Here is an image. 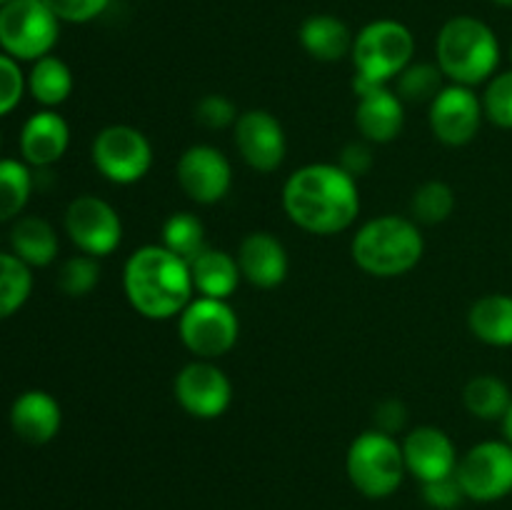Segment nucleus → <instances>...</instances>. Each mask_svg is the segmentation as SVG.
Masks as SVG:
<instances>
[{
	"mask_svg": "<svg viewBox=\"0 0 512 510\" xmlns=\"http://www.w3.org/2000/svg\"><path fill=\"white\" fill-rule=\"evenodd\" d=\"M283 210L305 233H343L360 215L358 180L338 163H308L285 180Z\"/></svg>",
	"mask_w": 512,
	"mask_h": 510,
	"instance_id": "1",
	"label": "nucleus"
},
{
	"mask_svg": "<svg viewBox=\"0 0 512 510\" xmlns=\"http://www.w3.org/2000/svg\"><path fill=\"white\" fill-rule=\"evenodd\" d=\"M123 290L130 308L148 320H170L195 298L190 263L163 245L133 250L123 268Z\"/></svg>",
	"mask_w": 512,
	"mask_h": 510,
	"instance_id": "2",
	"label": "nucleus"
},
{
	"mask_svg": "<svg viewBox=\"0 0 512 510\" xmlns=\"http://www.w3.org/2000/svg\"><path fill=\"white\" fill-rule=\"evenodd\" d=\"M435 63L448 83L475 88L498 73L500 40L485 20L473 15H453L438 30Z\"/></svg>",
	"mask_w": 512,
	"mask_h": 510,
	"instance_id": "3",
	"label": "nucleus"
},
{
	"mask_svg": "<svg viewBox=\"0 0 512 510\" xmlns=\"http://www.w3.org/2000/svg\"><path fill=\"white\" fill-rule=\"evenodd\" d=\"M350 255L353 263L373 278H398L423 260L425 238L413 218L378 215L355 230Z\"/></svg>",
	"mask_w": 512,
	"mask_h": 510,
	"instance_id": "4",
	"label": "nucleus"
},
{
	"mask_svg": "<svg viewBox=\"0 0 512 510\" xmlns=\"http://www.w3.org/2000/svg\"><path fill=\"white\" fill-rule=\"evenodd\" d=\"M345 473L353 488L365 498H390L403 485L408 473L403 445L395 440V435L380 433L375 428L365 430L350 443L345 455Z\"/></svg>",
	"mask_w": 512,
	"mask_h": 510,
	"instance_id": "5",
	"label": "nucleus"
},
{
	"mask_svg": "<svg viewBox=\"0 0 512 510\" xmlns=\"http://www.w3.org/2000/svg\"><path fill=\"white\" fill-rule=\"evenodd\" d=\"M415 55V35L400 20L378 18L363 25L353 40L355 75L375 85H390Z\"/></svg>",
	"mask_w": 512,
	"mask_h": 510,
	"instance_id": "6",
	"label": "nucleus"
},
{
	"mask_svg": "<svg viewBox=\"0 0 512 510\" xmlns=\"http://www.w3.org/2000/svg\"><path fill=\"white\" fill-rule=\"evenodd\" d=\"M60 20L43 0H10L0 8V48L18 63H35L53 53Z\"/></svg>",
	"mask_w": 512,
	"mask_h": 510,
	"instance_id": "7",
	"label": "nucleus"
},
{
	"mask_svg": "<svg viewBox=\"0 0 512 510\" xmlns=\"http://www.w3.org/2000/svg\"><path fill=\"white\" fill-rule=\"evenodd\" d=\"M180 343L200 360H218L235 348L240 335L238 313L228 300L195 295L178 315Z\"/></svg>",
	"mask_w": 512,
	"mask_h": 510,
	"instance_id": "8",
	"label": "nucleus"
},
{
	"mask_svg": "<svg viewBox=\"0 0 512 510\" xmlns=\"http://www.w3.org/2000/svg\"><path fill=\"white\" fill-rule=\"evenodd\" d=\"M95 170L113 185L140 183L153 168V145L133 125H105L90 145Z\"/></svg>",
	"mask_w": 512,
	"mask_h": 510,
	"instance_id": "9",
	"label": "nucleus"
},
{
	"mask_svg": "<svg viewBox=\"0 0 512 510\" xmlns=\"http://www.w3.org/2000/svg\"><path fill=\"white\" fill-rule=\"evenodd\" d=\"M465 498L495 503L512 493V445L508 440H483L460 455L455 468Z\"/></svg>",
	"mask_w": 512,
	"mask_h": 510,
	"instance_id": "10",
	"label": "nucleus"
},
{
	"mask_svg": "<svg viewBox=\"0 0 512 510\" xmlns=\"http://www.w3.org/2000/svg\"><path fill=\"white\" fill-rule=\"evenodd\" d=\"M63 228L70 243L80 253L93 255V258L115 253L123 240V220L118 210L93 193H83L70 200L63 215Z\"/></svg>",
	"mask_w": 512,
	"mask_h": 510,
	"instance_id": "11",
	"label": "nucleus"
},
{
	"mask_svg": "<svg viewBox=\"0 0 512 510\" xmlns=\"http://www.w3.org/2000/svg\"><path fill=\"white\" fill-rule=\"evenodd\" d=\"M180 408L198 420H215L233 403V383L215 360H190L178 370L173 383Z\"/></svg>",
	"mask_w": 512,
	"mask_h": 510,
	"instance_id": "12",
	"label": "nucleus"
},
{
	"mask_svg": "<svg viewBox=\"0 0 512 510\" xmlns=\"http://www.w3.org/2000/svg\"><path fill=\"white\" fill-rule=\"evenodd\" d=\"M175 180L193 203L215 205L233 188V165L215 145L195 143L178 158Z\"/></svg>",
	"mask_w": 512,
	"mask_h": 510,
	"instance_id": "13",
	"label": "nucleus"
},
{
	"mask_svg": "<svg viewBox=\"0 0 512 510\" xmlns=\"http://www.w3.org/2000/svg\"><path fill=\"white\" fill-rule=\"evenodd\" d=\"M235 150L255 173H275L288 155L285 128L270 110L250 108L233 125Z\"/></svg>",
	"mask_w": 512,
	"mask_h": 510,
	"instance_id": "14",
	"label": "nucleus"
},
{
	"mask_svg": "<svg viewBox=\"0 0 512 510\" xmlns=\"http://www.w3.org/2000/svg\"><path fill=\"white\" fill-rule=\"evenodd\" d=\"M483 120V100L475 93V88H465V85L448 83L428 105L430 130L448 148H463L473 143Z\"/></svg>",
	"mask_w": 512,
	"mask_h": 510,
	"instance_id": "15",
	"label": "nucleus"
},
{
	"mask_svg": "<svg viewBox=\"0 0 512 510\" xmlns=\"http://www.w3.org/2000/svg\"><path fill=\"white\" fill-rule=\"evenodd\" d=\"M353 90L358 95L355 105V128L360 138L370 145L393 143L405 125V103L388 85H375L355 75Z\"/></svg>",
	"mask_w": 512,
	"mask_h": 510,
	"instance_id": "16",
	"label": "nucleus"
},
{
	"mask_svg": "<svg viewBox=\"0 0 512 510\" xmlns=\"http://www.w3.org/2000/svg\"><path fill=\"white\" fill-rule=\"evenodd\" d=\"M405 468L420 483L448 478L458 468V448L453 438L443 428L435 425H418L403 438Z\"/></svg>",
	"mask_w": 512,
	"mask_h": 510,
	"instance_id": "17",
	"label": "nucleus"
},
{
	"mask_svg": "<svg viewBox=\"0 0 512 510\" xmlns=\"http://www.w3.org/2000/svg\"><path fill=\"white\" fill-rule=\"evenodd\" d=\"M240 265V275L248 280L253 288L273 290L285 283L290 270L288 250L268 230H253L245 235L235 253Z\"/></svg>",
	"mask_w": 512,
	"mask_h": 510,
	"instance_id": "18",
	"label": "nucleus"
},
{
	"mask_svg": "<svg viewBox=\"0 0 512 510\" xmlns=\"http://www.w3.org/2000/svg\"><path fill=\"white\" fill-rule=\"evenodd\" d=\"M10 428L23 443L45 445L60 433L63 410L48 390H23L10 405Z\"/></svg>",
	"mask_w": 512,
	"mask_h": 510,
	"instance_id": "19",
	"label": "nucleus"
},
{
	"mask_svg": "<svg viewBox=\"0 0 512 510\" xmlns=\"http://www.w3.org/2000/svg\"><path fill=\"white\" fill-rule=\"evenodd\" d=\"M70 145V125L58 110H38L20 130V155L30 168H50L65 155Z\"/></svg>",
	"mask_w": 512,
	"mask_h": 510,
	"instance_id": "20",
	"label": "nucleus"
},
{
	"mask_svg": "<svg viewBox=\"0 0 512 510\" xmlns=\"http://www.w3.org/2000/svg\"><path fill=\"white\" fill-rule=\"evenodd\" d=\"M298 40L305 53L318 63H338L353 53V30L338 15L318 13L300 23Z\"/></svg>",
	"mask_w": 512,
	"mask_h": 510,
	"instance_id": "21",
	"label": "nucleus"
},
{
	"mask_svg": "<svg viewBox=\"0 0 512 510\" xmlns=\"http://www.w3.org/2000/svg\"><path fill=\"white\" fill-rule=\"evenodd\" d=\"M190 278H193L195 295L228 300L238 290L243 275L233 253L208 245L198 258L190 260Z\"/></svg>",
	"mask_w": 512,
	"mask_h": 510,
	"instance_id": "22",
	"label": "nucleus"
},
{
	"mask_svg": "<svg viewBox=\"0 0 512 510\" xmlns=\"http://www.w3.org/2000/svg\"><path fill=\"white\" fill-rule=\"evenodd\" d=\"M10 248L30 268H45L55 263L60 250L58 233L40 215H20L10 228Z\"/></svg>",
	"mask_w": 512,
	"mask_h": 510,
	"instance_id": "23",
	"label": "nucleus"
},
{
	"mask_svg": "<svg viewBox=\"0 0 512 510\" xmlns=\"http://www.w3.org/2000/svg\"><path fill=\"white\" fill-rule=\"evenodd\" d=\"M468 328L480 343L512 348V295L490 293L475 300L468 310Z\"/></svg>",
	"mask_w": 512,
	"mask_h": 510,
	"instance_id": "24",
	"label": "nucleus"
},
{
	"mask_svg": "<svg viewBox=\"0 0 512 510\" xmlns=\"http://www.w3.org/2000/svg\"><path fill=\"white\" fill-rule=\"evenodd\" d=\"M28 93L33 95L35 103L55 110L73 93V70L68 68L65 60H60L53 53L35 60L28 73Z\"/></svg>",
	"mask_w": 512,
	"mask_h": 510,
	"instance_id": "25",
	"label": "nucleus"
},
{
	"mask_svg": "<svg viewBox=\"0 0 512 510\" xmlns=\"http://www.w3.org/2000/svg\"><path fill=\"white\" fill-rule=\"evenodd\" d=\"M512 403L510 385L498 375H475L463 388V405L473 418L485 423H500Z\"/></svg>",
	"mask_w": 512,
	"mask_h": 510,
	"instance_id": "26",
	"label": "nucleus"
},
{
	"mask_svg": "<svg viewBox=\"0 0 512 510\" xmlns=\"http://www.w3.org/2000/svg\"><path fill=\"white\" fill-rule=\"evenodd\" d=\"M33 170L25 160L0 158V223H8L23 215L33 195Z\"/></svg>",
	"mask_w": 512,
	"mask_h": 510,
	"instance_id": "27",
	"label": "nucleus"
},
{
	"mask_svg": "<svg viewBox=\"0 0 512 510\" xmlns=\"http://www.w3.org/2000/svg\"><path fill=\"white\" fill-rule=\"evenodd\" d=\"M160 235H163V238H160V245L168 248L170 253L178 255V258H183L185 263L195 260L205 248H208V243H205L203 220L195 213H190V210H178V213L168 215Z\"/></svg>",
	"mask_w": 512,
	"mask_h": 510,
	"instance_id": "28",
	"label": "nucleus"
},
{
	"mask_svg": "<svg viewBox=\"0 0 512 510\" xmlns=\"http://www.w3.org/2000/svg\"><path fill=\"white\" fill-rule=\"evenodd\" d=\"M445 75L438 63L418 60L410 63L403 73L395 78V93L405 105H430L445 88Z\"/></svg>",
	"mask_w": 512,
	"mask_h": 510,
	"instance_id": "29",
	"label": "nucleus"
},
{
	"mask_svg": "<svg viewBox=\"0 0 512 510\" xmlns=\"http://www.w3.org/2000/svg\"><path fill=\"white\" fill-rule=\"evenodd\" d=\"M33 293V268L18 255L0 253V320L10 318Z\"/></svg>",
	"mask_w": 512,
	"mask_h": 510,
	"instance_id": "30",
	"label": "nucleus"
},
{
	"mask_svg": "<svg viewBox=\"0 0 512 510\" xmlns=\"http://www.w3.org/2000/svg\"><path fill=\"white\" fill-rule=\"evenodd\" d=\"M458 198L445 180H425L410 195V218L418 225H440L453 215Z\"/></svg>",
	"mask_w": 512,
	"mask_h": 510,
	"instance_id": "31",
	"label": "nucleus"
},
{
	"mask_svg": "<svg viewBox=\"0 0 512 510\" xmlns=\"http://www.w3.org/2000/svg\"><path fill=\"white\" fill-rule=\"evenodd\" d=\"M100 283V263L93 255H73L58 270V288L68 298H85Z\"/></svg>",
	"mask_w": 512,
	"mask_h": 510,
	"instance_id": "32",
	"label": "nucleus"
},
{
	"mask_svg": "<svg viewBox=\"0 0 512 510\" xmlns=\"http://www.w3.org/2000/svg\"><path fill=\"white\" fill-rule=\"evenodd\" d=\"M480 100H483L485 120H490L495 128L512 130V68L495 73L485 83Z\"/></svg>",
	"mask_w": 512,
	"mask_h": 510,
	"instance_id": "33",
	"label": "nucleus"
},
{
	"mask_svg": "<svg viewBox=\"0 0 512 510\" xmlns=\"http://www.w3.org/2000/svg\"><path fill=\"white\" fill-rule=\"evenodd\" d=\"M28 90V75L10 55L0 53V118L13 113Z\"/></svg>",
	"mask_w": 512,
	"mask_h": 510,
	"instance_id": "34",
	"label": "nucleus"
},
{
	"mask_svg": "<svg viewBox=\"0 0 512 510\" xmlns=\"http://www.w3.org/2000/svg\"><path fill=\"white\" fill-rule=\"evenodd\" d=\"M238 108L230 98L220 93H208L195 105V120L208 130H225L238 120Z\"/></svg>",
	"mask_w": 512,
	"mask_h": 510,
	"instance_id": "35",
	"label": "nucleus"
},
{
	"mask_svg": "<svg viewBox=\"0 0 512 510\" xmlns=\"http://www.w3.org/2000/svg\"><path fill=\"white\" fill-rule=\"evenodd\" d=\"M60 23L83 25L100 18L108 10L110 0H43Z\"/></svg>",
	"mask_w": 512,
	"mask_h": 510,
	"instance_id": "36",
	"label": "nucleus"
},
{
	"mask_svg": "<svg viewBox=\"0 0 512 510\" xmlns=\"http://www.w3.org/2000/svg\"><path fill=\"white\" fill-rule=\"evenodd\" d=\"M420 485H423V500L433 510H455L463 500H468L455 475H448V478H440V480H430V483H420Z\"/></svg>",
	"mask_w": 512,
	"mask_h": 510,
	"instance_id": "37",
	"label": "nucleus"
},
{
	"mask_svg": "<svg viewBox=\"0 0 512 510\" xmlns=\"http://www.w3.org/2000/svg\"><path fill=\"white\" fill-rule=\"evenodd\" d=\"M338 165L355 180L368 175L375 165V155L368 140H353V143L345 145L338 155Z\"/></svg>",
	"mask_w": 512,
	"mask_h": 510,
	"instance_id": "38",
	"label": "nucleus"
},
{
	"mask_svg": "<svg viewBox=\"0 0 512 510\" xmlns=\"http://www.w3.org/2000/svg\"><path fill=\"white\" fill-rule=\"evenodd\" d=\"M373 423L375 430H380V433H400V430L405 428V423H408V408H405L403 400L398 398L383 400V403H378V408H375Z\"/></svg>",
	"mask_w": 512,
	"mask_h": 510,
	"instance_id": "39",
	"label": "nucleus"
},
{
	"mask_svg": "<svg viewBox=\"0 0 512 510\" xmlns=\"http://www.w3.org/2000/svg\"><path fill=\"white\" fill-rule=\"evenodd\" d=\"M500 428H503V440H508L512 445V403L508 408V413L503 415V420H500Z\"/></svg>",
	"mask_w": 512,
	"mask_h": 510,
	"instance_id": "40",
	"label": "nucleus"
},
{
	"mask_svg": "<svg viewBox=\"0 0 512 510\" xmlns=\"http://www.w3.org/2000/svg\"><path fill=\"white\" fill-rule=\"evenodd\" d=\"M490 3H495L498 8H512V0H490Z\"/></svg>",
	"mask_w": 512,
	"mask_h": 510,
	"instance_id": "41",
	"label": "nucleus"
},
{
	"mask_svg": "<svg viewBox=\"0 0 512 510\" xmlns=\"http://www.w3.org/2000/svg\"><path fill=\"white\" fill-rule=\"evenodd\" d=\"M10 3V0H0V8H3V5H8Z\"/></svg>",
	"mask_w": 512,
	"mask_h": 510,
	"instance_id": "42",
	"label": "nucleus"
},
{
	"mask_svg": "<svg viewBox=\"0 0 512 510\" xmlns=\"http://www.w3.org/2000/svg\"><path fill=\"white\" fill-rule=\"evenodd\" d=\"M510 63H512V43H510Z\"/></svg>",
	"mask_w": 512,
	"mask_h": 510,
	"instance_id": "43",
	"label": "nucleus"
}]
</instances>
